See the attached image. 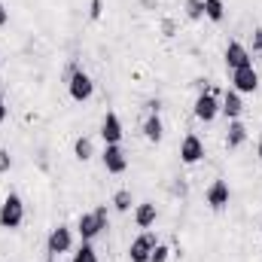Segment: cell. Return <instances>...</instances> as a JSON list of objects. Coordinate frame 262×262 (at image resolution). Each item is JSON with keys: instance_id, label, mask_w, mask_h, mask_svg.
<instances>
[{"instance_id": "1", "label": "cell", "mask_w": 262, "mask_h": 262, "mask_svg": "<svg viewBox=\"0 0 262 262\" xmlns=\"http://www.w3.org/2000/svg\"><path fill=\"white\" fill-rule=\"evenodd\" d=\"M107 226H110V210H107V204H98L95 210H85V213H79V220H76V232H79L82 241H95L101 232H107Z\"/></svg>"}, {"instance_id": "2", "label": "cell", "mask_w": 262, "mask_h": 262, "mask_svg": "<svg viewBox=\"0 0 262 262\" xmlns=\"http://www.w3.org/2000/svg\"><path fill=\"white\" fill-rule=\"evenodd\" d=\"M21 223H25V201H21V195L9 192L0 204V226L3 229H18Z\"/></svg>"}, {"instance_id": "3", "label": "cell", "mask_w": 262, "mask_h": 262, "mask_svg": "<svg viewBox=\"0 0 262 262\" xmlns=\"http://www.w3.org/2000/svg\"><path fill=\"white\" fill-rule=\"evenodd\" d=\"M67 92H70V98L73 101H89L92 95H95V82H92V76L85 73V70H79V67H73L70 70V79H67Z\"/></svg>"}, {"instance_id": "4", "label": "cell", "mask_w": 262, "mask_h": 262, "mask_svg": "<svg viewBox=\"0 0 262 262\" xmlns=\"http://www.w3.org/2000/svg\"><path fill=\"white\" fill-rule=\"evenodd\" d=\"M192 113H195L198 122H213L216 116H220V95L216 92H201L195 98V107H192Z\"/></svg>"}, {"instance_id": "5", "label": "cell", "mask_w": 262, "mask_h": 262, "mask_svg": "<svg viewBox=\"0 0 262 262\" xmlns=\"http://www.w3.org/2000/svg\"><path fill=\"white\" fill-rule=\"evenodd\" d=\"M73 247V229L70 226H55L46 238V253L49 256H61Z\"/></svg>"}, {"instance_id": "6", "label": "cell", "mask_w": 262, "mask_h": 262, "mask_svg": "<svg viewBox=\"0 0 262 262\" xmlns=\"http://www.w3.org/2000/svg\"><path fill=\"white\" fill-rule=\"evenodd\" d=\"M159 241H156V235L149 232V229H143L134 241H131L128 247V259L131 262H149V256H152V247H156Z\"/></svg>"}, {"instance_id": "7", "label": "cell", "mask_w": 262, "mask_h": 262, "mask_svg": "<svg viewBox=\"0 0 262 262\" xmlns=\"http://www.w3.org/2000/svg\"><path fill=\"white\" fill-rule=\"evenodd\" d=\"M101 162H104L107 174H125V168H128V156L119 143H107L101 152Z\"/></svg>"}, {"instance_id": "8", "label": "cell", "mask_w": 262, "mask_h": 262, "mask_svg": "<svg viewBox=\"0 0 262 262\" xmlns=\"http://www.w3.org/2000/svg\"><path fill=\"white\" fill-rule=\"evenodd\" d=\"M232 89H235L238 95H253V92L259 89V73L253 70V64L232 70Z\"/></svg>"}, {"instance_id": "9", "label": "cell", "mask_w": 262, "mask_h": 262, "mask_svg": "<svg viewBox=\"0 0 262 262\" xmlns=\"http://www.w3.org/2000/svg\"><path fill=\"white\" fill-rule=\"evenodd\" d=\"M250 64H253L250 49H247L244 43L232 40V43L226 46V67H229V70H238V67H250Z\"/></svg>"}, {"instance_id": "10", "label": "cell", "mask_w": 262, "mask_h": 262, "mask_svg": "<svg viewBox=\"0 0 262 262\" xmlns=\"http://www.w3.org/2000/svg\"><path fill=\"white\" fill-rule=\"evenodd\" d=\"M204 159V143L198 134H186L183 143H180V162L183 165H198Z\"/></svg>"}, {"instance_id": "11", "label": "cell", "mask_w": 262, "mask_h": 262, "mask_svg": "<svg viewBox=\"0 0 262 262\" xmlns=\"http://www.w3.org/2000/svg\"><path fill=\"white\" fill-rule=\"evenodd\" d=\"M207 204H210V210H223L226 204H229V198H232V189H229V180H213L210 186H207Z\"/></svg>"}, {"instance_id": "12", "label": "cell", "mask_w": 262, "mask_h": 262, "mask_svg": "<svg viewBox=\"0 0 262 262\" xmlns=\"http://www.w3.org/2000/svg\"><path fill=\"white\" fill-rule=\"evenodd\" d=\"M122 119H119V113H107L104 119H101V137H104V146L107 143H122Z\"/></svg>"}, {"instance_id": "13", "label": "cell", "mask_w": 262, "mask_h": 262, "mask_svg": "<svg viewBox=\"0 0 262 262\" xmlns=\"http://www.w3.org/2000/svg\"><path fill=\"white\" fill-rule=\"evenodd\" d=\"M220 113L232 122V119H241V113H244V101H241V95L235 92V89H229L223 98H220Z\"/></svg>"}, {"instance_id": "14", "label": "cell", "mask_w": 262, "mask_h": 262, "mask_svg": "<svg viewBox=\"0 0 262 262\" xmlns=\"http://www.w3.org/2000/svg\"><path fill=\"white\" fill-rule=\"evenodd\" d=\"M156 220H159V210H156L152 201H140V204L134 207V223H137V229H149V226H156Z\"/></svg>"}, {"instance_id": "15", "label": "cell", "mask_w": 262, "mask_h": 262, "mask_svg": "<svg viewBox=\"0 0 262 262\" xmlns=\"http://www.w3.org/2000/svg\"><path fill=\"white\" fill-rule=\"evenodd\" d=\"M247 143V125L241 122V119H232L229 122V131H226V146L229 149H238V146H244Z\"/></svg>"}, {"instance_id": "16", "label": "cell", "mask_w": 262, "mask_h": 262, "mask_svg": "<svg viewBox=\"0 0 262 262\" xmlns=\"http://www.w3.org/2000/svg\"><path fill=\"white\" fill-rule=\"evenodd\" d=\"M143 137H146L149 143H159V140L165 137V125H162V116H159V113H149V116L143 119Z\"/></svg>"}, {"instance_id": "17", "label": "cell", "mask_w": 262, "mask_h": 262, "mask_svg": "<svg viewBox=\"0 0 262 262\" xmlns=\"http://www.w3.org/2000/svg\"><path fill=\"white\" fill-rule=\"evenodd\" d=\"M204 18H210L213 25H220L226 18V3L223 0H204Z\"/></svg>"}, {"instance_id": "18", "label": "cell", "mask_w": 262, "mask_h": 262, "mask_svg": "<svg viewBox=\"0 0 262 262\" xmlns=\"http://www.w3.org/2000/svg\"><path fill=\"white\" fill-rule=\"evenodd\" d=\"M73 156H76L79 162H89V159L95 156V143H92V137H76V143H73Z\"/></svg>"}, {"instance_id": "19", "label": "cell", "mask_w": 262, "mask_h": 262, "mask_svg": "<svg viewBox=\"0 0 262 262\" xmlns=\"http://www.w3.org/2000/svg\"><path fill=\"white\" fill-rule=\"evenodd\" d=\"M70 262H101V259H98V253H95L92 241H82V244H79V250L73 253V259H70Z\"/></svg>"}, {"instance_id": "20", "label": "cell", "mask_w": 262, "mask_h": 262, "mask_svg": "<svg viewBox=\"0 0 262 262\" xmlns=\"http://www.w3.org/2000/svg\"><path fill=\"white\" fill-rule=\"evenodd\" d=\"M183 9H186V18H192V21L204 18V0H186Z\"/></svg>"}, {"instance_id": "21", "label": "cell", "mask_w": 262, "mask_h": 262, "mask_svg": "<svg viewBox=\"0 0 262 262\" xmlns=\"http://www.w3.org/2000/svg\"><path fill=\"white\" fill-rule=\"evenodd\" d=\"M131 204H134V201H131V192H128V189H119V192L113 195V207H116L119 213H128Z\"/></svg>"}, {"instance_id": "22", "label": "cell", "mask_w": 262, "mask_h": 262, "mask_svg": "<svg viewBox=\"0 0 262 262\" xmlns=\"http://www.w3.org/2000/svg\"><path fill=\"white\" fill-rule=\"evenodd\" d=\"M168 256H171V250H168L165 244H156V247H152V256H149V262H168Z\"/></svg>"}, {"instance_id": "23", "label": "cell", "mask_w": 262, "mask_h": 262, "mask_svg": "<svg viewBox=\"0 0 262 262\" xmlns=\"http://www.w3.org/2000/svg\"><path fill=\"white\" fill-rule=\"evenodd\" d=\"M253 58H262V28L253 31V52H250Z\"/></svg>"}, {"instance_id": "24", "label": "cell", "mask_w": 262, "mask_h": 262, "mask_svg": "<svg viewBox=\"0 0 262 262\" xmlns=\"http://www.w3.org/2000/svg\"><path fill=\"white\" fill-rule=\"evenodd\" d=\"M12 168V156H9V149H0V174H6Z\"/></svg>"}, {"instance_id": "25", "label": "cell", "mask_w": 262, "mask_h": 262, "mask_svg": "<svg viewBox=\"0 0 262 262\" xmlns=\"http://www.w3.org/2000/svg\"><path fill=\"white\" fill-rule=\"evenodd\" d=\"M92 18H101V0H92V9H89Z\"/></svg>"}, {"instance_id": "26", "label": "cell", "mask_w": 262, "mask_h": 262, "mask_svg": "<svg viewBox=\"0 0 262 262\" xmlns=\"http://www.w3.org/2000/svg\"><path fill=\"white\" fill-rule=\"evenodd\" d=\"M3 119H6V98H3V89H0V125H3Z\"/></svg>"}, {"instance_id": "27", "label": "cell", "mask_w": 262, "mask_h": 262, "mask_svg": "<svg viewBox=\"0 0 262 262\" xmlns=\"http://www.w3.org/2000/svg\"><path fill=\"white\" fill-rule=\"evenodd\" d=\"M6 21H9V12H6V6H3V3H0V28H3V25H6Z\"/></svg>"}, {"instance_id": "28", "label": "cell", "mask_w": 262, "mask_h": 262, "mask_svg": "<svg viewBox=\"0 0 262 262\" xmlns=\"http://www.w3.org/2000/svg\"><path fill=\"white\" fill-rule=\"evenodd\" d=\"M256 156H259V162H262V137H259V143H256Z\"/></svg>"}, {"instance_id": "29", "label": "cell", "mask_w": 262, "mask_h": 262, "mask_svg": "<svg viewBox=\"0 0 262 262\" xmlns=\"http://www.w3.org/2000/svg\"><path fill=\"white\" fill-rule=\"evenodd\" d=\"M46 262H55V259H46Z\"/></svg>"}]
</instances>
